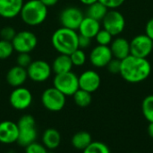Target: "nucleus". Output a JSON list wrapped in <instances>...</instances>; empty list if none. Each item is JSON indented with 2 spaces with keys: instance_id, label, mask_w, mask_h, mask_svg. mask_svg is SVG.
Wrapping results in <instances>:
<instances>
[{
  "instance_id": "obj_1",
  "label": "nucleus",
  "mask_w": 153,
  "mask_h": 153,
  "mask_svg": "<svg viewBox=\"0 0 153 153\" xmlns=\"http://www.w3.org/2000/svg\"><path fill=\"white\" fill-rule=\"evenodd\" d=\"M152 72V66L147 58L129 55L121 61V77L129 83L136 84L147 79Z\"/></svg>"
},
{
  "instance_id": "obj_2",
  "label": "nucleus",
  "mask_w": 153,
  "mask_h": 153,
  "mask_svg": "<svg viewBox=\"0 0 153 153\" xmlns=\"http://www.w3.org/2000/svg\"><path fill=\"white\" fill-rule=\"evenodd\" d=\"M78 33L75 30L61 27L54 32L51 42L54 49L60 54L70 55L78 47Z\"/></svg>"
},
{
  "instance_id": "obj_3",
  "label": "nucleus",
  "mask_w": 153,
  "mask_h": 153,
  "mask_svg": "<svg viewBox=\"0 0 153 153\" xmlns=\"http://www.w3.org/2000/svg\"><path fill=\"white\" fill-rule=\"evenodd\" d=\"M20 15L25 24L37 26L46 20L48 7L40 0H29L23 4Z\"/></svg>"
},
{
  "instance_id": "obj_4",
  "label": "nucleus",
  "mask_w": 153,
  "mask_h": 153,
  "mask_svg": "<svg viewBox=\"0 0 153 153\" xmlns=\"http://www.w3.org/2000/svg\"><path fill=\"white\" fill-rule=\"evenodd\" d=\"M19 129V136L17 142L23 147L30 144L31 142L36 141L37 138V129H36V122L32 115H22L18 123Z\"/></svg>"
},
{
  "instance_id": "obj_5",
  "label": "nucleus",
  "mask_w": 153,
  "mask_h": 153,
  "mask_svg": "<svg viewBox=\"0 0 153 153\" xmlns=\"http://www.w3.org/2000/svg\"><path fill=\"white\" fill-rule=\"evenodd\" d=\"M53 87L63 93L65 96H73V95L80 88L79 78L73 71L56 74L53 79Z\"/></svg>"
},
{
  "instance_id": "obj_6",
  "label": "nucleus",
  "mask_w": 153,
  "mask_h": 153,
  "mask_svg": "<svg viewBox=\"0 0 153 153\" xmlns=\"http://www.w3.org/2000/svg\"><path fill=\"white\" fill-rule=\"evenodd\" d=\"M41 103L47 110L50 112H59L65 106L66 96L56 87H52L43 91Z\"/></svg>"
},
{
  "instance_id": "obj_7",
  "label": "nucleus",
  "mask_w": 153,
  "mask_h": 153,
  "mask_svg": "<svg viewBox=\"0 0 153 153\" xmlns=\"http://www.w3.org/2000/svg\"><path fill=\"white\" fill-rule=\"evenodd\" d=\"M13 49L18 53H30L38 44V38L35 33L30 31H21L16 32L12 41Z\"/></svg>"
},
{
  "instance_id": "obj_8",
  "label": "nucleus",
  "mask_w": 153,
  "mask_h": 153,
  "mask_svg": "<svg viewBox=\"0 0 153 153\" xmlns=\"http://www.w3.org/2000/svg\"><path fill=\"white\" fill-rule=\"evenodd\" d=\"M27 73L28 78L36 83H42L48 80L52 73L51 66L45 60H37L31 61V63L28 66Z\"/></svg>"
},
{
  "instance_id": "obj_9",
  "label": "nucleus",
  "mask_w": 153,
  "mask_h": 153,
  "mask_svg": "<svg viewBox=\"0 0 153 153\" xmlns=\"http://www.w3.org/2000/svg\"><path fill=\"white\" fill-rule=\"evenodd\" d=\"M103 27L113 36L120 34L126 27V19L124 15L116 9L108 11L102 19Z\"/></svg>"
},
{
  "instance_id": "obj_10",
  "label": "nucleus",
  "mask_w": 153,
  "mask_h": 153,
  "mask_svg": "<svg viewBox=\"0 0 153 153\" xmlns=\"http://www.w3.org/2000/svg\"><path fill=\"white\" fill-rule=\"evenodd\" d=\"M83 18V13L81 9H79L76 6L65 7L60 13L59 15V21L61 23L62 27H65L75 31L78 30Z\"/></svg>"
},
{
  "instance_id": "obj_11",
  "label": "nucleus",
  "mask_w": 153,
  "mask_h": 153,
  "mask_svg": "<svg viewBox=\"0 0 153 153\" xmlns=\"http://www.w3.org/2000/svg\"><path fill=\"white\" fill-rule=\"evenodd\" d=\"M153 50L152 40L146 34H139L130 41V54L139 58H147Z\"/></svg>"
},
{
  "instance_id": "obj_12",
  "label": "nucleus",
  "mask_w": 153,
  "mask_h": 153,
  "mask_svg": "<svg viewBox=\"0 0 153 153\" xmlns=\"http://www.w3.org/2000/svg\"><path fill=\"white\" fill-rule=\"evenodd\" d=\"M9 102L13 108L16 110H25L29 108L32 103L31 92L22 86L14 87L10 94Z\"/></svg>"
},
{
  "instance_id": "obj_13",
  "label": "nucleus",
  "mask_w": 153,
  "mask_h": 153,
  "mask_svg": "<svg viewBox=\"0 0 153 153\" xmlns=\"http://www.w3.org/2000/svg\"><path fill=\"white\" fill-rule=\"evenodd\" d=\"M113 59L109 46L97 45L90 53V61L96 68L107 67L108 62Z\"/></svg>"
},
{
  "instance_id": "obj_14",
  "label": "nucleus",
  "mask_w": 153,
  "mask_h": 153,
  "mask_svg": "<svg viewBox=\"0 0 153 153\" xmlns=\"http://www.w3.org/2000/svg\"><path fill=\"white\" fill-rule=\"evenodd\" d=\"M79 78V87L90 93L97 91L100 86V77L95 70H85Z\"/></svg>"
},
{
  "instance_id": "obj_15",
  "label": "nucleus",
  "mask_w": 153,
  "mask_h": 153,
  "mask_svg": "<svg viewBox=\"0 0 153 153\" xmlns=\"http://www.w3.org/2000/svg\"><path fill=\"white\" fill-rule=\"evenodd\" d=\"M19 129L16 123L3 121L0 123V142L3 144H13L17 142Z\"/></svg>"
},
{
  "instance_id": "obj_16",
  "label": "nucleus",
  "mask_w": 153,
  "mask_h": 153,
  "mask_svg": "<svg viewBox=\"0 0 153 153\" xmlns=\"http://www.w3.org/2000/svg\"><path fill=\"white\" fill-rule=\"evenodd\" d=\"M23 4V0H0V16L12 19L20 15Z\"/></svg>"
},
{
  "instance_id": "obj_17",
  "label": "nucleus",
  "mask_w": 153,
  "mask_h": 153,
  "mask_svg": "<svg viewBox=\"0 0 153 153\" xmlns=\"http://www.w3.org/2000/svg\"><path fill=\"white\" fill-rule=\"evenodd\" d=\"M28 78L27 69L21 66L12 67L6 73V82L13 87H22Z\"/></svg>"
},
{
  "instance_id": "obj_18",
  "label": "nucleus",
  "mask_w": 153,
  "mask_h": 153,
  "mask_svg": "<svg viewBox=\"0 0 153 153\" xmlns=\"http://www.w3.org/2000/svg\"><path fill=\"white\" fill-rule=\"evenodd\" d=\"M110 50L113 58L124 60L130 55V42L122 37H117L111 41Z\"/></svg>"
},
{
  "instance_id": "obj_19",
  "label": "nucleus",
  "mask_w": 153,
  "mask_h": 153,
  "mask_svg": "<svg viewBox=\"0 0 153 153\" xmlns=\"http://www.w3.org/2000/svg\"><path fill=\"white\" fill-rule=\"evenodd\" d=\"M100 30V21H97L89 16H84L78 28L80 34L89 37L91 39L95 38L96 34Z\"/></svg>"
},
{
  "instance_id": "obj_20",
  "label": "nucleus",
  "mask_w": 153,
  "mask_h": 153,
  "mask_svg": "<svg viewBox=\"0 0 153 153\" xmlns=\"http://www.w3.org/2000/svg\"><path fill=\"white\" fill-rule=\"evenodd\" d=\"M73 67L74 65L72 63L70 56L66 54H60V53L58 56L55 58L51 65L52 72H54L55 75L72 71Z\"/></svg>"
},
{
  "instance_id": "obj_21",
  "label": "nucleus",
  "mask_w": 153,
  "mask_h": 153,
  "mask_svg": "<svg viewBox=\"0 0 153 153\" xmlns=\"http://www.w3.org/2000/svg\"><path fill=\"white\" fill-rule=\"evenodd\" d=\"M60 143H61V135L57 130L54 128H48L44 132L42 135V144L48 151H53L55 149H57Z\"/></svg>"
},
{
  "instance_id": "obj_22",
  "label": "nucleus",
  "mask_w": 153,
  "mask_h": 153,
  "mask_svg": "<svg viewBox=\"0 0 153 153\" xmlns=\"http://www.w3.org/2000/svg\"><path fill=\"white\" fill-rule=\"evenodd\" d=\"M92 142L91 135L85 131H81L76 133L73 138H72V145L74 146V149L79 150V151H83L85 148H87L91 142Z\"/></svg>"
},
{
  "instance_id": "obj_23",
  "label": "nucleus",
  "mask_w": 153,
  "mask_h": 153,
  "mask_svg": "<svg viewBox=\"0 0 153 153\" xmlns=\"http://www.w3.org/2000/svg\"><path fill=\"white\" fill-rule=\"evenodd\" d=\"M108 11V8L106 5H104L100 1H97L88 5L87 11H86V16L93 18L97 21H102V19L104 18Z\"/></svg>"
},
{
  "instance_id": "obj_24",
  "label": "nucleus",
  "mask_w": 153,
  "mask_h": 153,
  "mask_svg": "<svg viewBox=\"0 0 153 153\" xmlns=\"http://www.w3.org/2000/svg\"><path fill=\"white\" fill-rule=\"evenodd\" d=\"M74 101L76 104V106L80 107H87L91 105L92 97H91V93L85 91L83 89L79 88L74 95Z\"/></svg>"
},
{
  "instance_id": "obj_25",
  "label": "nucleus",
  "mask_w": 153,
  "mask_h": 153,
  "mask_svg": "<svg viewBox=\"0 0 153 153\" xmlns=\"http://www.w3.org/2000/svg\"><path fill=\"white\" fill-rule=\"evenodd\" d=\"M142 110L145 119L149 123L153 122V95H149L143 99Z\"/></svg>"
},
{
  "instance_id": "obj_26",
  "label": "nucleus",
  "mask_w": 153,
  "mask_h": 153,
  "mask_svg": "<svg viewBox=\"0 0 153 153\" xmlns=\"http://www.w3.org/2000/svg\"><path fill=\"white\" fill-rule=\"evenodd\" d=\"M82 153H111L109 148L101 142H91V144L85 148Z\"/></svg>"
},
{
  "instance_id": "obj_27",
  "label": "nucleus",
  "mask_w": 153,
  "mask_h": 153,
  "mask_svg": "<svg viewBox=\"0 0 153 153\" xmlns=\"http://www.w3.org/2000/svg\"><path fill=\"white\" fill-rule=\"evenodd\" d=\"M13 51L14 49L12 41H5L3 39L0 40V60H4L10 58Z\"/></svg>"
},
{
  "instance_id": "obj_28",
  "label": "nucleus",
  "mask_w": 153,
  "mask_h": 153,
  "mask_svg": "<svg viewBox=\"0 0 153 153\" xmlns=\"http://www.w3.org/2000/svg\"><path fill=\"white\" fill-rule=\"evenodd\" d=\"M69 56L71 58V60H72V63H73L74 66L81 67L86 62V59H87L86 54H85V52L83 51L82 49L78 48L74 52H72Z\"/></svg>"
},
{
  "instance_id": "obj_29",
  "label": "nucleus",
  "mask_w": 153,
  "mask_h": 153,
  "mask_svg": "<svg viewBox=\"0 0 153 153\" xmlns=\"http://www.w3.org/2000/svg\"><path fill=\"white\" fill-rule=\"evenodd\" d=\"M112 37H113V35L110 32H108L107 30L100 29L98 32V33L96 34L95 39H96L99 45H107V46H108L112 41Z\"/></svg>"
},
{
  "instance_id": "obj_30",
  "label": "nucleus",
  "mask_w": 153,
  "mask_h": 153,
  "mask_svg": "<svg viewBox=\"0 0 153 153\" xmlns=\"http://www.w3.org/2000/svg\"><path fill=\"white\" fill-rule=\"evenodd\" d=\"M48 149L41 143L33 142L25 147V153H48Z\"/></svg>"
},
{
  "instance_id": "obj_31",
  "label": "nucleus",
  "mask_w": 153,
  "mask_h": 153,
  "mask_svg": "<svg viewBox=\"0 0 153 153\" xmlns=\"http://www.w3.org/2000/svg\"><path fill=\"white\" fill-rule=\"evenodd\" d=\"M16 34V31L12 26H4L0 30V38L5 41H12Z\"/></svg>"
},
{
  "instance_id": "obj_32",
  "label": "nucleus",
  "mask_w": 153,
  "mask_h": 153,
  "mask_svg": "<svg viewBox=\"0 0 153 153\" xmlns=\"http://www.w3.org/2000/svg\"><path fill=\"white\" fill-rule=\"evenodd\" d=\"M31 57L30 55V53H26V52H22V53H19L16 59V63L18 66H21L22 68L27 69L28 66L31 63Z\"/></svg>"
},
{
  "instance_id": "obj_33",
  "label": "nucleus",
  "mask_w": 153,
  "mask_h": 153,
  "mask_svg": "<svg viewBox=\"0 0 153 153\" xmlns=\"http://www.w3.org/2000/svg\"><path fill=\"white\" fill-rule=\"evenodd\" d=\"M121 60L113 58L107 65L108 70L112 74H120L121 70Z\"/></svg>"
},
{
  "instance_id": "obj_34",
  "label": "nucleus",
  "mask_w": 153,
  "mask_h": 153,
  "mask_svg": "<svg viewBox=\"0 0 153 153\" xmlns=\"http://www.w3.org/2000/svg\"><path fill=\"white\" fill-rule=\"evenodd\" d=\"M100 3H102L104 5H106L108 8L116 9L119 6H121L126 0H99Z\"/></svg>"
},
{
  "instance_id": "obj_35",
  "label": "nucleus",
  "mask_w": 153,
  "mask_h": 153,
  "mask_svg": "<svg viewBox=\"0 0 153 153\" xmlns=\"http://www.w3.org/2000/svg\"><path fill=\"white\" fill-rule=\"evenodd\" d=\"M91 39L89 37H86L84 35H82L79 33L78 35V47L80 49H86L91 45Z\"/></svg>"
},
{
  "instance_id": "obj_36",
  "label": "nucleus",
  "mask_w": 153,
  "mask_h": 153,
  "mask_svg": "<svg viewBox=\"0 0 153 153\" xmlns=\"http://www.w3.org/2000/svg\"><path fill=\"white\" fill-rule=\"evenodd\" d=\"M145 34L153 41V18L149 20L145 27Z\"/></svg>"
},
{
  "instance_id": "obj_37",
  "label": "nucleus",
  "mask_w": 153,
  "mask_h": 153,
  "mask_svg": "<svg viewBox=\"0 0 153 153\" xmlns=\"http://www.w3.org/2000/svg\"><path fill=\"white\" fill-rule=\"evenodd\" d=\"M41 3H43L47 7L49 6H54L55 5H56L58 3V0H40Z\"/></svg>"
},
{
  "instance_id": "obj_38",
  "label": "nucleus",
  "mask_w": 153,
  "mask_h": 153,
  "mask_svg": "<svg viewBox=\"0 0 153 153\" xmlns=\"http://www.w3.org/2000/svg\"><path fill=\"white\" fill-rule=\"evenodd\" d=\"M148 133H149L150 137L153 139V122L150 123L148 125Z\"/></svg>"
},
{
  "instance_id": "obj_39",
  "label": "nucleus",
  "mask_w": 153,
  "mask_h": 153,
  "mask_svg": "<svg viewBox=\"0 0 153 153\" xmlns=\"http://www.w3.org/2000/svg\"><path fill=\"white\" fill-rule=\"evenodd\" d=\"M81 3H82L83 5H91V4H93V3H95V2H97V1H99V0H79Z\"/></svg>"
},
{
  "instance_id": "obj_40",
  "label": "nucleus",
  "mask_w": 153,
  "mask_h": 153,
  "mask_svg": "<svg viewBox=\"0 0 153 153\" xmlns=\"http://www.w3.org/2000/svg\"><path fill=\"white\" fill-rule=\"evenodd\" d=\"M48 153H53V152H51V151H50V152H49V151H48Z\"/></svg>"
},
{
  "instance_id": "obj_41",
  "label": "nucleus",
  "mask_w": 153,
  "mask_h": 153,
  "mask_svg": "<svg viewBox=\"0 0 153 153\" xmlns=\"http://www.w3.org/2000/svg\"><path fill=\"white\" fill-rule=\"evenodd\" d=\"M152 46H153V41H152Z\"/></svg>"
},
{
  "instance_id": "obj_42",
  "label": "nucleus",
  "mask_w": 153,
  "mask_h": 153,
  "mask_svg": "<svg viewBox=\"0 0 153 153\" xmlns=\"http://www.w3.org/2000/svg\"><path fill=\"white\" fill-rule=\"evenodd\" d=\"M0 30H1V28H0Z\"/></svg>"
}]
</instances>
